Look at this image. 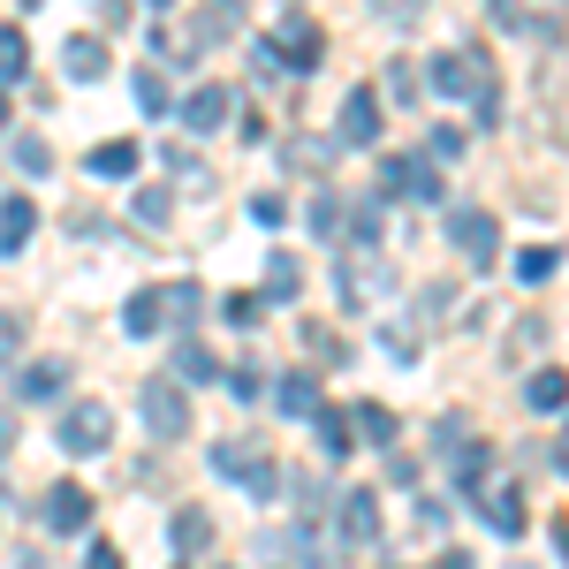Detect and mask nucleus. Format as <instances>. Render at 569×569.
<instances>
[{
    "instance_id": "nucleus-5",
    "label": "nucleus",
    "mask_w": 569,
    "mask_h": 569,
    "mask_svg": "<svg viewBox=\"0 0 569 569\" xmlns=\"http://www.w3.org/2000/svg\"><path fill=\"white\" fill-rule=\"evenodd\" d=\"M426 84L456 107V99H479V91H493V69H486V53H471V46H456V53H433V69H426Z\"/></svg>"
},
{
    "instance_id": "nucleus-18",
    "label": "nucleus",
    "mask_w": 569,
    "mask_h": 569,
    "mask_svg": "<svg viewBox=\"0 0 569 569\" xmlns=\"http://www.w3.org/2000/svg\"><path fill=\"white\" fill-rule=\"evenodd\" d=\"M61 388H69V357H46L31 372H16V402H53Z\"/></svg>"
},
{
    "instance_id": "nucleus-50",
    "label": "nucleus",
    "mask_w": 569,
    "mask_h": 569,
    "mask_svg": "<svg viewBox=\"0 0 569 569\" xmlns=\"http://www.w3.org/2000/svg\"><path fill=\"white\" fill-rule=\"evenodd\" d=\"M144 8H152V16H160V8H176V0H144Z\"/></svg>"
},
{
    "instance_id": "nucleus-48",
    "label": "nucleus",
    "mask_w": 569,
    "mask_h": 569,
    "mask_svg": "<svg viewBox=\"0 0 569 569\" xmlns=\"http://www.w3.org/2000/svg\"><path fill=\"white\" fill-rule=\"evenodd\" d=\"M555 463H562V471H569V426H562V440H555Z\"/></svg>"
},
{
    "instance_id": "nucleus-30",
    "label": "nucleus",
    "mask_w": 569,
    "mask_h": 569,
    "mask_svg": "<svg viewBox=\"0 0 569 569\" xmlns=\"http://www.w3.org/2000/svg\"><path fill=\"white\" fill-rule=\"evenodd\" d=\"M380 206H388V198H365L350 213V251H372V243H380Z\"/></svg>"
},
{
    "instance_id": "nucleus-17",
    "label": "nucleus",
    "mask_w": 569,
    "mask_h": 569,
    "mask_svg": "<svg viewBox=\"0 0 569 569\" xmlns=\"http://www.w3.org/2000/svg\"><path fill=\"white\" fill-rule=\"evenodd\" d=\"M31 236H39V206H31L23 190H16V198H0V251L16 259V251H23Z\"/></svg>"
},
{
    "instance_id": "nucleus-22",
    "label": "nucleus",
    "mask_w": 569,
    "mask_h": 569,
    "mask_svg": "<svg viewBox=\"0 0 569 569\" xmlns=\"http://www.w3.org/2000/svg\"><path fill=\"white\" fill-rule=\"evenodd\" d=\"M168 327V297L160 289H137L130 305H122V335H160Z\"/></svg>"
},
{
    "instance_id": "nucleus-20",
    "label": "nucleus",
    "mask_w": 569,
    "mask_h": 569,
    "mask_svg": "<svg viewBox=\"0 0 569 569\" xmlns=\"http://www.w3.org/2000/svg\"><path fill=\"white\" fill-rule=\"evenodd\" d=\"M61 69H69L77 84H99V77H107V39H84V31H77V39L61 46Z\"/></svg>"
},
{
    "instance_id": "nucleus-38",
    "label": "nucleus",
    "mask_w": 569,
    "mask_h": 569,
    "mask_svg": "<svg viewBox=\"0 0 569 569\" xmlns=\"http://www.w3.org/2000/svg\"><path fill=\"white\" fill-rule=\"evenodd\" d=\"M16 350H23V311L0 305V365H16Z\"/></svg>"
},
{
    "instance_id": "nucleus-45",
    "label": "nucleus",
    "mask_w": 569,
    "mask_h": 569,
    "mask_svg": "<svg viewBox=\"0 0 569 569\" xmlns=\"http://www.w3.org/2000/svg\"><path fill=\"white\" fill-rule=\"evenodd\" d=\"M84 569H122V555H114V547H99V539H91V547H84Z\"/></svg>"
},
{
    "instance_id": "nucleus-33",
    "label": "nucleus",
    "mask_w": 569,
    "mask_h": 569,
    "mask_svg": "<svg viewBox=\"0 0 569 569\" xmlns=\"http://www.w3.org/2000/svg\"><path fill=\"white\" fill-rule=\"evenodd\" d=\"M137 107H144V114H168V107H176V99H168V77H160V69H137Z\"/></svg>"
},
{
    "instance_id": "nucleus-2",
    "label": "nucleus",
    "mask_w": 569,
    "mask_h": 569,
    "mask_svg": "<svg viewBox=\"0 0 569 569\" xmlns=\"http://www.w3.org/2000/svg\"><path fill=\"white\" fill-rule=\"evenodd\" d=\"M335 289H342V311H388V297H395V273H388V259H372V251H350V259L335 266Z\"/></svg>"
},
{
    "instance_id": "nucleus-32",
    "label": "nucleus",
    "mask_w": 569,
    "mask_h": 569,
    "mask_svg": "<svg viewBox=\"0 0 569 569\" xmlns=\"http://www.w3.org/2000/svg\"><path fill=\"white\" fill-rule=\"evenodd\" d=\"M311 236H327V243H335V236H342V220H350V213H342V198H335V190H327V198H311Z\"/></svg>"
},
{
    "instance_id": "nucleus-49",
    "label": "nucleus",
    "mask_w": 569,
    "mask_h": 569,
    "mask_svg": "<svg viewBox=\"0 0 569 569\" xmlns=\"http://www.w3.org/2000/svg\"><path fill=\"white\" fill-rule=\"evenodd\" d=\"M0 130H8V84H0Z\"/></svg>"
},
{
    "instance_id": "nucleus-35",
    "label": "nucleus",
    "mask_w": 569,
    "mask_h": 569,
    "mask_svg": "<svg viewBox=\"0 0 569 569\" xmlns=\"http://www.w3.org/2000/svg\"><path fill=\"white\" fill-rule=\"evenodd\" d=\"M16 168H23V176H46V168H53V144H46V137H16Z\"/></svg>"
},
{
    "instance_id": "nucleus-27",
    "label": "nucleus",
    "mask_w": 569,
    "mask_h": 569,
    "mask_svg": "<svg viewBox=\"0 0 569 569\" xmlns=\"http://www.w3.org/2000/svg\"><path fill=\"white\" fill-rule=\"evenodd\" d=\"M311 433H319V448H327V463H342V456L357 448L350 418H335V410H319V418H311Z\"/></svg>"
},
{
    "instance_id": "nucleus-51",
    "label": "nucleus",
    "mask_w": 569,
    "mask_h": 569,
    "mask_svg": "<svg viewBox=\"0 0 569 569\" xmlns=\"http://www.w3.org/2000/svg\"><path fill=\"white\" fill-rule=\"evenodd\" d=\"M0 448H8V418H0Z\"/></svg>"
},
{
    "instance_id": "nucleus-25",
    "label": "nucleus",
    "mask_w": 569,
    "mask_h": 569,
    "mask_svg": "<svg viewBox=\"0 0 569 569\" xmlns=\"http://www.w3.org/2000/svg\"><path fill=\"white\" fill-rule=\"evenodd\" d=\"M525 402H531V410H562V402H569V372H562V365H539V372L525 380Z\"/></svg>"
},
{
    "instance_id": "nucleus-11",
    "label": "nucleus",
    "mask_w": 569,
    "mask_h": 569,
    "mask_svg": "<svg viewBox=\"0 0 569 569\" xmlns=\"http://www.w3.org/2000/svg\"><path fill=\"white\" fill-rule=\"evenodd\" d=\"M539 114H547V137L569 144V53H555V61L539 69Z\"/></svg>"
},
{
    "instance_id": "nucleus-15",
    "label": "nucleus",
    "mask_w": 569,
    "mask_h": 569,
    "mask_svg": "<svg viewBox=\"0 0 569 569\" xmlns=\"http://www.w3.org/2000/svg\"><path fill=\"white\" fill-rule=\"evenodd\" d=\"M168 539H176V555H182V562H198V555L213 547V517H206L198 501H182L176 517H168Z\"/></svg>"
},
{
    "instance_id": "nucleus-4",
    "label": "nucleus",
    "mask_w": 569,
    "mask_h": 569,
    "mask_svg": "<svg viewBox=\"0 0 569 569\" xmlns=\"http://www.w3.org/2000/svg\"><path fill=\"white\" fill-rule=\"evenodd\" d=\"M380 198H402V206H448V182H440L433 160L395 152V160H380Z\"/></svg>"
},
{
    "instance_id": "nucleus-47",
    "label": "nucleus",
    "mask_w": 569,
    "mask_h": 569,
    "mask_svg": "<svg viewBox=\"0 0 569 569\" xmlns=\"http://www.w3.org/2000/svg\"><path fill=\"white\" fill-rule=\"evenodd\" d=\"M433 569H471V555H440V562Z\"/></svg>"
},
{
    "instance_id": "nucleus-13",
    "label": "nucleus",
    "mask_w": 569,
    "mask_h": 569,
    "mask_svg": "<svg viewBox=\"0 0 569 569\" xmlns=\"http://www.w3.org/2000/svg\"><path fill=\"white\" fill-rule=\"evenodd\" d=\"M243 31V0H198V16H190V46L206 53V46L236 39Z\"/></svg>"
},
{
    "instance_id": "nucleus-9",
    "label": "nucleus",
    "mask_w": 569,
    "mask_h": 569,
    "mask_svg": "<svg viewBox=\"0 0 569 569\" xmlns=\"http://www.w3.org/2000/svg\"><path fill=\"white\" fill-rule=\"evenodd\" d=\"M335 525H342V547H380V493L372 486H350L335 501Z\"/></svg>"
},
{
    "instance_id": "nucleus-1",
    "label": "nucleus",
    "mask_w": 569,
    "mask_h": 569,
    "mask_svg": "<svg viewBox=\"0 0 569 569\" xmlns=\"http://www.w3.org/2000/svg\"><path fill=\"white\" fill-rule=\"evenodd\" d=\"M213 463L228 486H243L251 501H273L281 493V463H273V448H266V433H228V440H213Z\"/></svg>"
},
{
    "instance_id": "nucleus-3",
    "label": "nucleus",
    "mask_w": 569,
    "mask_h": 569,
    "mask_svg": "<svg viewBox=\"0 0 569 569\" xmlns=\"http://www.w3.org/2000/svg\"><path fill=\"white\" fill-rule=\"evenodd\" d=\"M137 410H144V433L152 440H182L190 433V388H182L176 372H152V380L137 388Z\"/></svg>"
},
{
    "instance_id": "nucleus-43",
    "label": "nucleus",
    "mask_w": 569,
    "mask_h": 569,
    "mask_svg": "<svg viewBox=\"0 0 569 569\" xmlns=\"http://www.w3.org/2000/svg\"><path fill=\"white\" fill-rule=\"evenodd\" d=\"M448 305H456V297H448V289H440V281H433V289H426V311H418V319L433 327V319H448Z\"/></svg>"
},
{
    "instance_id": "nucleus-39",
    "label": "nucleus",
    "mask_w": 569,
    "mask_h": 569,
    "mask_svg": "<svg viewBox=\"0 0 569 569\" xmlns=\"http://www.w3.org/2000/svg\"><path fill=\"white\" fill-rule=\"evenodd\" d=\"M418 91H426V77H418L410 61H395V69H388V99H402V107H410Z\"/></svg>"
},
{
    "instance_id": "nucleus-14",
    "label": "nucleus",
    "mask_w": 569,
    "mask_h": 569,
    "mask_svg": "<svg viewBox=\"0 0 569 569\" xmlns=\"http://www.w3.org/2000/svg\"><path fill=\"white\" fill-rule=\"evenodd\" d=\"M342 144H380V91L357 84L342 99Z\"/></svg>"
},
{
    "instance_id": "nucleus-23",
    "label": "nucleus",
    "mask_w": 569,
    "mask_h": 569,
    "mask_svg": "<svg viewBox=\"0 0 569 569\" xmlns=\"http://www.w3.org/2000/svg\"><path fill=\"white\" fill-rule=\"evenodd\" d=\"M350 426H357V440H372V448H395V433H402V418H395L388 402H357Z\"/></svg>"
},
{
    "instance_id": "nucleus-12",
    "label": "nucleus",
    "mask_w": 569,
    "mask_h": 569,
    "mask_svg": "<svg viewBox=\"0 0 569 569\" xmlns=\"http://www.w3.org/2000/svg\"><path fill=\"white\" fill-rule=\"evenodd\" d=\"M176 114H182V130H190V137H213L220 122L236 114V91H228V84H198V91L176 107Z\"/></svg>"
},
{
    "instance_id": "nucleus-6",
    "label": "nucleus",
    "mask_w": 569,
    "mask_h": 569,
    "mask_svg": "<svg viewBox=\"0 0 569 569\" xmlns=\"http://www.w3.org/2000/svg\"><path fill=\"white\" fill-rule=\"evenodd\" d=\"M448 243L463 251V266H493L501 259V220L486 206H448Z\"/></svg>"
},
{
    "instance_id": "nucleus-7",
    "label": "nucleus",
    "mask_w": 569,
    "mask_h": 569,
    "mask_svg": "<svg viewBox=\"0 0 569 569\" xmlns=\"http://www.w3.org/2000/svg\"><path fill=\"white\" fill-rule=\"evenodd\" d=\"M266 39H273V53H281V69H297V77H305V69H319V61H327V31H319V23H311L305 8H289V16H281V23H273V31H266Z\"/></svg>"
},
{
    "instance_id": "nucleus-46",
    "label": "nucleus",
    "mask_w": 569,
    "mask_h": 569,
    "mask_svg": "<svg viewBox=\"0 0 569 569\" xmlns=\"http://www.w3.org/2000/svg\"><path fill=\"white\" fill-rule=\"evenodd\" d=\"M555 555L569 562V517H555Z\"/></svg>"
},
{
    "instance_id": "nucleus-31",
    "label": "nucleus",
    "mask_w": 569,
    "mask_h": 569,
    "mask_svg": "<svg viewBox=\"0 0 569 569\" xmlns=\"http://www.w3.org/2000/svg\"><path fill=\"white\" fill-rule=\"evenodd\" d=\"M266 289H273V297H297V289H305V266L289 259V251H273V259H266Z\"/></svg>"
},
{
    "instance_id": "nucleus-19",
    "label": "nucleus",
    "mask_w": 569,
    "mask_h": 569,
    "mask_svg": "<svg viewBox=\"0 0 569 569\" xmlns=\"http://www.w3.org/2000/svg\"><path fill=\"white\" fill-rule=\"evenodd\" d=\"M176 380H182V388H213V380H228V372H220V357L206 350V342L182 335V342H176Z\"/></svg>"
},
{
    "instance_id": "nucleus-10",
    "label": "nucleus",
    "mask_w": 569,
    "mask_h": 569,
    "mask_svg": "<svg viewBox=\"0 0 569 569\" xmlns=\"http://www.w3.org/2000/svg\"><path fill=\"white\" fill-rule=\"evenodd\" d=\"M479 517H486V531H501V539H525V525H531V509H525V493L517 486H501V479H486L479 493Z\"/></svg>"
},
{
    "instance_id": "nucleus-36",
    "label": "nucleus",
    "mask_w": 569,
    "mask_h": 569,
    "mask_svg": "<svg viewBox=\"0 0 569 569\" xmlns=\"http://www.w3.org/2000/svg\"><path fill=\"white\" fill-rule=\"evenodd\" d=\"M137 220H144V228H168V213H176V198H168V190H137V206H130Z\"/></svg>"
},
{
    "instance_id": "nucleus-28",
    "label": "nucleus",
    "mask_w": 569,
    "mask_h": 569,
    "mask_svg": "<svg viewBox=\"0 0 569 569\" xmlns=\"http://www.w3.org/2000/svg\"><path fill=\"white\" fill-rule=\"evenodd\" d=\"M160 297H168V327H190V319L206 311V289H198V281H168Z\"/></svg>"
},
{
    "instance_id": "nucleus-24",
    "label": "nucleus",
    "mask_w": 569,
    "mask_h": 569,
    "mask_svg": "<svg viewBox=\"0 0 569 569\" xmlns=\"http://www.w3.org/2000/svg\"><path fill=\"white\" fill-rule=\"evenodd\" d=\"M31 77V39L23 23H0V84H23Z\"/></svg>"
},
{
    "instance_id": "nucleus-34",
    "label": "nucleus",
    "mask_w": 569,
    "mask_h": 569,
    "mask_svg": "<svg viewBox=\"0 0 569 569\" xmlns=\"http://www.w3.org/2000/svg\"><path fill=\"white\" fill-rule=\"evenodd\" d=\"M220 311H228V327H259L266 297H259V289H236V297H220Z\"/></svg>"
},
{
    "instance_id": "nucleus-37",
    "label": "nucleus",
    "mask_w": 569,
    "mask_h": 569,
    "mask_svg": "<svg viewBox=\"0 0 569 569\" xmlns=\"http://www.w3.org/2000/svg\"><path fill=\"white\" fill-rule=\"evenodd\" d=\"M486 16H493L501 31H547V23H531V8H525V0H493Z\"/></svg>"
},
{
    "instance_id": "nucleus-26",
    "label": "nucleus",
    "mask_w": 569,
    "mask_h": 569,
    "mask_svg": "<svg viewBox=\"0 0 569 569\" xmlns=\"http://www.w3.org/2000/svg\"><path fill=\"white\" fill-rule=\"evenodd\" d=\"M137 160H144V152H137L130 137H107V144H99V152H91V176L122 182V176H137Z\"/></svg>"
},
{
    "instance_id": "nucleus-16",
    "label": "nucleus",
    "mask_w": 569,
    "mask_h": 569,
    "mask_svg": "<svg viewBox=\"0 0 569 569\" xmlns=\"http://www.w3.org/2000/svg\"><path fill=\"white\" fill-rule=\"evenodd\" d=\"M46 525L61 531V539H77V531L91 525V493L84 486H53V493H46Z\"/></svg>"
},
{
    "instance_id": "nucleus-21",
    "label": "nucleus",
    "mask_w": 569,
    "mask_h": 569,
    "mask_svg": "<svg viewBox=\"0 0 569 569\" xmlns=\"http://www.w3.org/2000/svg\"><path fill=\"white\" fill-rule=\"evenodd\" d=\"M273 402H281V418H319V372H289L281 388H273Z\"/></svg>"
},
{
    "instance_id": "nucleus-41",
    "label": "nucleus",
    "mask_w": 569,
    "mask_h": 569,
    "mask_svg": "<svg viewBox=\"0 0 569 569\" xmlns=\"http://www.w3.org/2000/svg\"><path fill=\"white\" fill-rule=\"evenodd\" d=\"M555 266H562V251H547V243H539V251H525V259H517V273H525V281H547Z\"/></svg>"
},
{
    "instance_id": "nucleus-40",
    "label": "nucleus",
    "mask_w": 569,
    "mask_h": 569,
    "mask_svg": "<svg viewBox=\"0 0 569 569\" xmlns=\"http://www.w3.org/2000/svg\"><path fill=\"white\" fill-rule=\"evenodd\" d=\"M251 220H259V228H281V220H289V198L259 190V198H251Z\"/></svg>"
},
{
    "instance_id": "nucleus-29",
    "label": "nucleus",
    "mask_w": 569,
    "mask_h": 569,
    "mask_svg": "<svg viewBox=\"0 0 569 569\" xmlns=\"http://www.w3.org/2000/svg\"><path fill=\"white\" fill-rule=\"evenodd\" d=\"M426 8H433V0H372V16H380L388 31H418V23H426Z\"/></svg>"
},
{
    "instance_id": "nucleus-42",
    "label": "nucleus",
    "mask_w": 569,
    "mask_h": 569,
    "mask_svg": "<svg viewBox=\"0 0 569 569\" xmlns=\"http://www.w3.org/2000/svg\"><path fill=\"white\" fill-rule=\"evenodd\" d=\"M433 160H463V130L440 122V130H433Z\"/></svg>"
},
{
    "instance_id": "nucleus-44",
    "label": "nucleus",
    "mask_w": 569,
    "mask_h": 569,
    "mask_svg": "<svg viewBox=\"0 0 569 569\" xmlns=\"http://www.w3.org/2000/svg\"><path fill=\"white\" fill-rule=\"evenodd\" d=\"M228 388L243 395V402H259V395H266V380H259V372H228Z\"/></svg>"
},
{
    "instance_id": "nucleus-8",
    "label": "nucleus",
    "mask_w": 569,
    "mask_h": 569,
    "mask_svg": "<svg viewBox=\"0 0 569 569\" xmlns=\"http://www.w3.org/2000/svg\"><path fill=\"white\" fill-rule=\"evenodd\" d=\"M53 440H61L69 456H107V448H114V418H107V402H69L61 426H53Z\"/></svg>"
}]
</instances>
